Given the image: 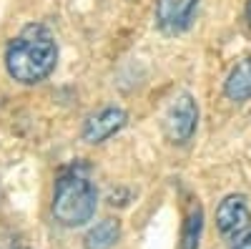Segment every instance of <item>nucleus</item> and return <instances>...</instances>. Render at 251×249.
I'll return each mask as SVG.
<instances>
[{"mask_svg": "<svg viewBox=\"0 0 251 249\" xmlns=\"http://www.w3.org/2000/svg\"><path fill=\"white\" fill-rule=\"evenodd\" d=\"M58 60V46L50 30L40 23L25 26L5 48V71L13 81L33 86L46 81Z\"/></svg>", "mask_w": 251, "mask_h": 249, "instance_id": "f257e3e1", "label": "nucleus"}, {"mask_svg": "<svg viewBox=\"0 0 251 249\" xmlns=\"http://www.w3.org/2000/svg\"><path fill=\"white\" fill-rule=\"evenodd\" d=\"M96 206H98V192L83 166H71L58 176L50 209L53 219L60 226H68V229L86 226L96 217Z\"/></svg>", "mask_w": 251, "mask_h": 249, "instance_id": "f03ea898", "label": "nucleus"}, {"mask_svg": "<svg viewBox=\"0 0 251 249\" xmlns=\"http://www.w3.org/2000/svg\"><path fill=\"white\" fill-rule=\"evenodd\" d=\"M199 129V103L191 93H181L174 98V103L169 106L163 116V134L171 143L183 146L194 138Z\"/></svg>", "mask_w": 251, "mask_h": 249, "instance_id": "7ed1b4c3", "label": "nucleus"}, {"mask_svg": "<svg viewBox=\"0 0 251 249\" xmlns=\"http://www.w3.org/2000/svg\"><path fill=\"white\" fill-rule=\"evenodd\" d=\"M216 226L221 237L228 242H239L251 226V209H249V199L244 194H228L221 199L216 206Z\"/></svg>", "mask_w": 251, "mask_h": 249, "instance_id": "20e7f679", "label": "nucleus"}, {"mask_svg": "<svg viewBox=\"0 0 251 249\" xmlns=\"http://www.w3.org/2000/svg\"><path fill=\"white\" fill-rule=\"evenodd\" d=\"M199 0H156V26L166 35L183 33L194 20Z\"/></svg>", "mask_w": 251, "mask_h": 249, "instance_id": "39448f33", "label": "nucleus"}, {"mask_svg": "<svg viewBox=\"0 0 251 249\" xmlns=\"http://www.w3.org/2000/svg\"><path fill=\"white\" fill-rule=\"evenodd\" d=\"M126 121H128V113H126L121 106L100 109L93 116H88L86 123H83V141H88V143L108 141L111 136H116L126 126Z\"/></svg>", "mask_w": 251, "mask_h": 249, "instance_id": "423d86ee", "label": "nucleus"}, {"mask_svg": "<svg viewBox=\"0 0 251 249\" xmlns=\"http://www.w3.org/2000/svg\"><path fill=\"white\" fill-rule=\"evenodd\" d=\"M224 93L228 101L244 103L251 98V58H244L231 68L226 83H224Z\"/></svg>", "mask_w": 251, "mask_h": 249, "instance_id": "0eeeda50", "label": "nucleus"}, {"mask_svg": "<svg viewBox=\"0 0 251 249\" xmlns=\"http://www.w3.org/2000/svg\"><path fill=\"white\" fill-rule=\"evenodd\" d=\"M121 239V221L118 219H100L93 224L83 237V247L86 249H113Z\"/></svg>", "mask_w": 251, "mask_h": 249, "instance_id": "6e6552de", "label": "nucleus"}, {"mask_svg": "<svg viewBox=\"0 0 251 249\" xmlns=\"http://www.w3.org/2000/svg\"><path fill=\"white\" fill-rule=\"evenodd\" d=\"M201 232H203V209H201L199 201H194L191 206H188L186 219H183V226H181L178 249H199Z\"/></svg>", "mask_w": 251, "mask_h": 249, "instance_id": "1a4fd4ad", "label": "nucleus"}, {"mask_svg": "<svg viewBox=\"0 0 251 249\" xmlns=\"http://www.w3.org/2000/svg\"><path fill=\"white\" fill-rule=\"evenodd\" d=\"M234 249H251V232H246V234L234 244Z\"/></svg>", "mask_w": 251, "mask_h": 249, "instance_id": "9d476101", "label": "nucleus"}, {"mask_svg": "<svg viewBox=\"0 0 251 249\" xmlns=\"http://www.w3.org/2000/svg\"><path fill=\"white\" fill-rule=\"evenodd\" d=\"M246 20H249V26H251V0L246 3Z\"/></svg>", "mask_w": 251, "mask_h": 249, "instance_id": "9b49d317", "label": "nucleus"}, {"mask_svg": "<svg viewBox=\"0 0 251 249\" xmlns=\"http://www.w3.org/2000/svg\"><path fill=\"white\" fill-rule=\"evenodd\" d=\"M18 249H28V247H18Z\"/></svg>", "mask_w": 251, "mask_h": 249, "instance_id": "f8f14e48", "label": "nucleus"}]
</instances>
